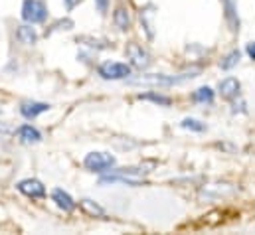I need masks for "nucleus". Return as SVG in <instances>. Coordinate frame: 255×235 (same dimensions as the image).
<instances>
[{
    "instance_id": "obj_1",
    "label": "nucleus",
    "mask_w": 255,
    "mask_h": 235,
    "mask_svg": "<svg viewBox=\"0 0 255 235\" xmlns=\"http://www.w3.org/2000/svg\"><path fill=\"white\" fill-rule=\"evenodd\" d=\"M196 77V71L190 73H180V75H164V73H148V75H138L132 79V83L138 85H162V87H170L176 83H184L186 79Z\"/></svg>"
},
{
    "instance_id": "obj_2",
    "label": "nucleus",
    "mask_w": 255,
    "mask_h": 235,
    "mask_svg": "<svg viewBox=\"0 0 255 235\" xmlns=\"http://www.w3.org/2000/svg\"><path fill=\"white\" fill-rule=\"evenodd\" d=\"M83 166L89 170V172H97V174H103V172H109L115 168V156L107 154V152H89L85 158H83Z\"/></svg>"
},
{
    "instance_id": "obj_3",
    "label": "nucleus",
    "mask_w": 255,
    "mask_h": 235,
    "mask_svg": "<svg viewBox=\"0 0 255 235\" xmlns=\"http://www.w3.org/2000/svg\"><path fill=\"white\" fill-rule=\"evenodd\" d=\"M22 18L28 24H42L48 20V6L42 0H24L22 2Z\"/></svg>"
},
{
    "instance_id": "obj_4",
    "label": "nucleus",
    "mask_w": 255,
    "mask_h": 235,
    "mask_svg": "<svg viewBox=\"0 0 255 235\" xmlns=\"http://www.w3.org/2000/svg\"><path fill=\"white\" fill-rule=\"evenodd\" d=\"M97 73L107 79V81H117V79H127L130 75V65L121 61H103L97 67Z\"/></svg>"
},
{
    "instance_id": "obj_5",
    "label": "nucleus",
    "mask_w": 255,
    "mask_h": 235,
    "mask_svg": "<svg viewBox=\"0 0 255 235\" xmlns=\"http://www.w3.org/2000/svg\"><path fill=\"white\" fill-rule=\"evenodd\" d=\"M16 188H18L20 194H24V196H28V198H32V200H42V198H46V186H44L40 180H36V178H26V180L18 182Z\"/></svg>"
},
{
    "instance_id": "obj_6",
    "label": "nucleus",
    "mask_w": 255,
    "mask_h": 235,
    "mask_svg": "<svg viewBox=\"0 0 255 235\" xmlns=\"http://www.w3.org/2000/svg\"><path fill=\"white\" fill-rule=\"evenodd\" d=\"M127 56L130 59V63L134 65V67H138V69H146L148 65H150V54L142 48V46H138V44H128L127 46Z\"/></svg>"
},
{
    "instance_id": "obj_7",
    "label": "nucleus",
    "mask_w": 255,
    "mask_h": 235,
    "mask_svg": "<svg viewBox=\"0 0 255 235\" xmlns=\"http://www.w3.org/2000/svg\"><path fill=\"white\" fill-rule=\"evenodd\" d=\"M46 111H50V105L48 103H40V101H24L20 105V113H22V117L26 118H36L38 115H42Z\"/></svg>"
},
{
    "instance_id": "obj_8",
    "label": "nucleus",
    "mask_w": 255,
    "mask_h": 235,
    "mask_svg": "<svg viewBox=\"0 0 255 235\" xmlns=\"http://www.w3.org/2000/svg\"><path fill=\"white\" fill-rule=\"evenodd\" d=\"M224 4V16L232 32H240V16H238V6L234 0H222Z\"/></svg>"
},
{
    "instance_id": "obj_9",
    "label": "nucleus",
    "mask_w": 255,
    "mask_h": 235,
    "mask_svg": "<svg viewBox=\"0 0 255 235\" xmlns=\"http://www.w3.org/2000/svg\"><path fill=\"white\" fill-rule=\"evenodd\" d=\"M16 134H18V138H20L24 144H36V142L42 140V132H40L36 126H32V124H22V126L16 130Z\"/></svg>"
},
{
    "instance_id": "obj_10",
    "label": "nucleus",
    "mask_w": 255,
    "mask_h": 235,
    "mask_svg": "<svg viewBox=\"0 0 255 235\" xmlns=\"http://www.w3.org/2000/svg\"><path fill=\"white\" fill-rule=\"evenodd\" d=\"M240 89H242V83L236 77H226L224 81H220V93L226 99H236L240 95Z\"/></svg>"
},
{
    "instance_id": "obj_11",
    "label": "nucleus",
    "mask_w": 255,
    "mask_h": 235,
    "mask_svg": "<svg viewBox=\"0 0 255 235\" xmlns=\"http://www.w3.org/2000/svg\"><path fill=\"white\" fill-rule=\"evenodd\" d=\"M52 200L56 202V206L60 208V210H64V212H73L75 210V202H73V198L67 194V192H64L62 188H56L54 192H52Z\"/></svg>"
},
{
    "instance_id": "obj_12",
    "label": "nucleus",
    "mask_w": 255,
    "mask_h": 235,
    "mask_svg": "<svg viewBox=\"0 0 255 235\" xmlns=\"http://www.w3.org/2000/svg\"><path fill=\"white\" fill-rule=\"evenodd\" d=\"M16 38H18L22 44H26V46H32V44L38 42V34H36V30L32 28V24L18 26V30H16Z\"/></svg>"
},
{
    "instance_id": "obj_13",
    "label": "nucleus",
    "mask_w": 255,
    "mask_h": 235,
    "mask_svg": "<svg viewBox=\"0 0 255 235\" xmlns=\"http://www.w3.org/2000/svg\"><path fill=\"white\" fill-rule=\"evenodd\" d=\"M113 22H115V26H117L121 32H127L128 28H130V16H128L127 8L119 6V8L115 10V14H113Z\"/></svg>"
},
{
    "instance_id": "obj_14",
    "label": "nucleus",
    "mask_w": 255,
    "mask_h": 235,
    "mask_svg": "<svg viewBox=\"0 0 255 235\" xmlns=\"http://www.w3.org/2000/svg\"><path fill=\"white\" fill-rule=\"evenodd\" d=\"M214 99H216V93L212 87H200L192 93V101H196V103H208L210 105V103H214Z\"/></svg>"
},
{
    "instance_id": "obj_15",
    "label": "nucleus",
    "mask_w": 255,
    "mask_h": 235,
    "mask_svg": "<svg viewBox=\"0 0 255 235\" xmlns=\"http://www.w3.org/2000/svg\"><path fill=\"white\" fill-rule=\"evenodd\" d=\"M138 99H144V101H152V103H156V105H162V107H170V105H172V99H170L168 95H162V93H154V91H150V93H140V95H138Z\"/></svg>"
},
{
    "instance_id": "obj_16",
    "label": "nucleus",
    "mask_w": 255,
    "mask_h": 235,
    "mask_svg": "<svg viewBox=\"0 0 255 235\" xmlns=\"http://www.w3.org/2000/svg\"><path fill=\"white\" fill-rule=\"evenodd\" d=\"M79 206L89 214V216H97V218H105V210L99 206V204H95V202H91V200H81L79 202Z\"/></svg>"
},
{
    "instance_id": "obj_17",
    "label": "nucleus",
    "mask_w": 255,
    "mask_h": 235,
    "mask_svg": "<svg viewBox=\"0 0 255 235\" xmlns=\"http://www.w3.org/2000/svg\"><path fill=\"white\" fill-rule=\"evenodd\" d=\"M240 59H242V54L236 50V52H232V54H228L226 58L222 59V63H220V67L224 69V71H230L232 67H236L238 63H240Z\"/></svg>"
},
{
    "instance_id": "obj_18",
    "label": "nucleus",
    "mask_w": 255,
    "mask_h": 235,
    "mask_svg": "<svg viewBox=\"0 0 255 235\" xmlns=\"http://www.w3.org/2000/svg\"><path fill=\"white\" fill-rule=\"evenodd\" d=\"M180 126L182 128H186V130H194V132H204L206 130V124L202 122V120H198V118H184L182 122H180Z\"/></svg>"
},
{
    "instance_id": "obj_19",
    "label": "nucleus",
    "mask_w": 255,
    "mask_h": 235,
    "mask_svg": "<svg viewBox=\"0 0 255 235\" xmlns=\"http://www.w3.org/2000/svg\"><path fill=\"white\" fill-rule=\"evenodd\" d=\"M109 2H111V0H95V4H97V8H99V12H103V14L109 10Z\"/></svg>"
},
{
    "instance_id": "obj_20",
    "label": "nucleus",
    "mask_w": 255,
    "mask_h": 235,
    "mask_svg": "<svg viewBox=\"0 0 255 235\" xmlns=\"http://www.w3.org/2000/svg\"><path fill=\"white\" fill-rule=\"evenodd\" d=\"M81 2H83V0H64V4H65V8H67V10H73V8H75V6H79Z\"/></svg>"
},
{
    "instance_id": "obj_21",
    "label": "nucleus",
    "mask_w": 255,
    "mask_h": 235,
    "mask_svg": "<svg viewBox=\"0 0 255 235\" xmlns=\"http://www.w3.org/2000/svg\"><path fill=\"white\" fill-rule=\"evenodd\" d=\"M246 52H248V56H250V58H252V59L255 61V42H252V44H248Z\"/></svg>"
}]
</instances>
